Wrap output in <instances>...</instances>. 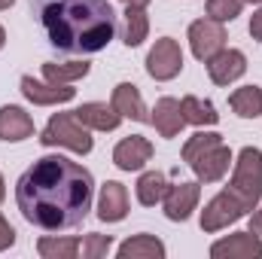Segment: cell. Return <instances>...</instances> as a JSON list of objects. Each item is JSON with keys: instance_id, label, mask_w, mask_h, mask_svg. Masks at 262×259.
Returning <instances> with one entry per match:
<instances>
[{"instance_id": "30", "label": "cell", "mask_w": 262, "mask_h": 259, "mask_svg": "<svg viewBox=\"0 0 262 259\" xmlns=\"http://www.w3.org/2000/svg\"><path fill=\"white\" fill-rule=\"evenodd\" d=\"M250 232H256L262 238V204H256L253 207V217H250Z\"/></svg>"}, {"instance_id": "32", "label": "cell", "mask_w": 262, "mask_h": 259, "mask_svg": "<svg viewBox=\"0 0 262 259\" xmlns=\"http://www.w3.org/2000/svg\"><path fill=\"white\" fill-rule=\"evenodd\" d=\"M6 198V183H3V174H0V201Z\"/></svg>"}, {"instance_id": "12", "label": "cell", "mask_w": 262, "mask_h": 259, "mask_svg": "<svg viewBox=\"0 0 262 259\" xmlns=\"http://www.w3.org/2000/svg\"><path fill=\"white\" fill-rule=\"evenodd\" d=\"M21 95L31 101V104H37V107H52V104H67V101H73V95H76V89H70V85H55V82H43V79H34V76H21Z\"/></svg>"}, {"instance_id": "27", "label": "cell", "mask_w": 262, "mask_h": 259, "mask_svg": "<svg viewBox=\"0 0 262 259\" xmlns=\"http://www.w3.org/2000/svg\"><path fill=\"white\" fill-rule=\"evenodd\" d=\"M204 9H207V18H213V21H232L241 15L244 0H207Z\"/></svg>"}, {"instance_id": "8", "label": "cell", "mask_w": 262, "mask_h": 259, "mask_svg": "<svg viewBox=\"0 0 262 259\" xmlns=\"http://www.w3.org/2000/svg\"><path fill=\"white\" fill-rule=\"evenodd\" d=\"M189 49L198 61H210L216 52L226 49V28L213 18H198L189 25Z\"/></svg>"}, {"instance_id": "22", "label": "cell", "mask_w": 262, "mask_h": 259, "mask_svg": "<svg viewBox=\"0 0 262 259\" xmlns=\"http://www.w3.org/2000/svg\"><path fill=\"white\" fill-rule=\"evenodd\" d=\"M180 113H183L186 125H198V128H204V125H216V122H220L216 107H213L210 101L195 98V95H186V98L180 101Z\"/></svg>"}, {"instance_id": "6", "label": "cell", "mask_w": 262, "mask_h": 259, "mask_svg": "<svg viewBox=\"0 0 262 259\" xmlns=\"http://www.w3.org/2000/svg\"><path fill=\"white\" fill-rule=\"evenodd\" d=\"M244 213H247L244 201L226 186L223 192H216L204 204V210H201V232H223L232 223H238Z\"/></svg>"}, {"instance_id": "17", "label": "cell", "mask_w": 262, "mask_h": 259, "mask_svg": "<svg viewBox=\"0 0 262 259\" xmlns=\"http://www.w3.org/2000/svg\"><path fill=\"white\" fill-rule=\"evenodd\" d=\"M110 104L116 107V113H119L122 119L149 122V110H146V104H143V98H140V89H137L134 82H119V85L113 89V101H110Z\"/></svg>"}, {"instance_id": "3", "label": "cell", "mask_w": 262, "mask_h": 259, "mask_svg": "<svg viewBox=\"0 0 262 259\" xmlns=\"http://www.w3.org/2000/svg\"><path fill=\"white\" fill-rule=\"evenodd\" d=\"M183 162L195 171L198 183H220L229 174L232 149L223 143V134L198 131L183 143Z\"/></svg>"}, {"instance_id": "19", "label": "cell", "mask_w": 262, "mask_h": 259, "mask_svg": "<svg viewBox=\"0 0 262 259\" xmlns=\"http://www.w3.org/2000/svg\"><path fill=\"white\" fill-rule=\"evenodd\" d=\"M168 247L156 238V235H134L128 241H122L116 247V256L119 259H165Z\"/></svg>"}, {"instance_id": "34", "label": "cell", "mask_w": 262, "mask_h": 259, "mask_svg": "<svg viewBox=\"0 0 262 259\" xmlns=\"http://www.w3.org/2000/svg\"><path fill=\"white\" fill-rule=\"evenodd\" d=\"M12 3H15V0H0V9H9Z\"/></svg>"}, {"instance_id": "23", "label": "cell", "mask_w": 262, "mask_h": 259, "mask_svg": "<svg viewBox=\"0 0 262 259\" xmlns=\"http://www.w3.org/2000/svg\"><path fill=\"white\" fill-rule=\"evenodd\" d=\"M229 107L241 119H256L262 116V89L259 85H241L229 95Z\"/></svg>"}, {"instance_id": "15", "label": "cell", "mask_w": 262, "mask_h": 259, "mask_svg": "<svg viewBox=\"0 0 262 259\" xmlns=\"http://www.w3.org/2000/svg\"><path fill=\"white\" fill-rule=\"evenodd\" d=\"M34 134V119L31 113H25L21 107L15 104H6L0 107V140L6 143H21Z\"/></svg>"}, {"instance_id": "25", "label": "cell", "mask_w": 262, "mask_h": 259, "mask_svg": "<svg viewBox=\"0 0 262 259\" xmlns=\"http://www.w3.org/2000/svg\"><path fill=\"white\" fill-rule=\"evenodd\" d=\"M37 253L43 259H73L79 253V238H40L37 241Z\"/></svg>"}, {"instance_id": "24", "label": "cell", "mask_w": 262, "mask_h": 259, "mask_svg": "<svg viewBox=\"0 0 262 259\" xmlns=\"http://www.w3.org/2000/svg\"><path fill=\"white\" fill-rule=\"evenodd\" d=\"M89 70H92L89 61H61V64L58 61H46L43 64V79H49L55 85H70V82L89 76Z\"/></svg>"}, {"instance_id": "1", "label": "cell", "mask_w": 262, "mask_h": 259, "mask_svg": "<svg viewBox=\"0 0 262 259\" xmlns=\"http://www.w3.org/2000/svg\"><path fill=\"white\" fill-rule=\"evenodd\" d=\"M92 198H95L92 171L58 153L37 159L15 183L18 213L43 232L76 229L89 217Z\"/></svg>"}, {"instance_id": "9", "label": "cell", "mask_w": 262, "mask_h": 259, "mask_svg": "<svg viewBox=\"0 0 262 259\" xmlns=\"http://www.w3.org/2000/svg\"><path fill=\"white\" fill-rule=\"evenodd\" d=\"M198 198H201V183H171L168 192L162 198V207H165V217L171 223H186L192 217V210L198 207Z\"/></svg>"}, {"instance_id": "4", "label": "cell", "mask_w": 262, "mask_h": 259, "mask_svg": "<svg viewBox=\"0 0 262 259\" xmlns=\"http://www.w3.org/2000/svg\"><path fill=\"white\" fill-rule=\"evenodd\" d=\"M40 143L43 146H64L70 153L89 156L95 140H92V128H85L73 110L70 113H52V119L46 122V128L40 131Z\"/></svg>"}, {"instance_id": "18", "label": "cell", "mask_w": 262, "mask_h": 259, "mask_svg": "<svg viewBox=\"0 0 262 259\" xmlns=\"http://www.w3.org/2000/svg\"><path fill=\"white\" fill-rule=\"evenodd\" d=\"M149 122L156 125V131H159L162 137H177V134L183 131V125H186V119H183V113H180V101H177V98H159L156 107H152Z\"/></svg>"}, {"instance_id": "16", "label": "cell", "mask_w": 262, "mask_h": 259, "mask_svg": "<svg viewBox=\"0 0 262 259\" xmlns=\"http://www.w3.org/2000/svg\"><path fill=\"white\" fill-rule=\"evenodd\" d=\"M73 116L92 131H116L119 122H122V116L116 113V107L113 104H101V101H89V104L76 107Z\"/></svg>"}, {"instance_id": "35", "label": "cell", "mask_w": 262, "mask_h": 259, "mask_svg": "<svg viewBox=\"0 0 262 259\" xmlns=\"http://www.w3.org/2000/svg\"><path fill=\"white\" fill-rule=\"evenodd\" d=\"M244 3H262V0H244Z\"/></svg>"}, {"instance_id": "7", "label": "cell", "mask_w": 262, "mask_h": 259, "mask_svg": "<svg viewBox=\"0 0 262 259\" xmlns=\"http://www.w3.org/2000/svg\"><path fill=\"white\" fill-rule=\"evenodd\" d=\"M183 70V49L174 37H162L156 40V46L146 55V73L156 82H171L174 76H180Z\"/></svg>"}, {"instance_id": "13", "label": "cell", "mask_w": 262, "mask_h": 259, "mask_svg": "<svg viewBox=\"0 0 262 259\" xmlns=\"http://www.w3.org/2000/svg\"><path fill=\"white\" fill-rule=\"evenodd\" d=\"M152 159V143L140 134H131V137H122L113 149V165L119 171H140L146 162Z\"/></svg>"}, {"instance_id": "33", "label": "cell", "mask_w": 262, "mask_h": 259, "mask_svg": "<svg viewBox=\"0 0 262 259\" xmlns=\"http://www.w3.org/2000/svg\"><path fill=\"white\" fill-rule=\"evenodd\" d=\"M6 46V31H3V25H0V49Z\"/></svg>"}, {"instance_id": "20", "label": "cell", "mask_w": 262, "mask_h": 259, "mask_svg": "<svg viewBox=\"0 0 262 259\" xmlns=\"http://www.w3.org/2000/svg\"><path fill=\"white\" fill-rule=\"evenodd\" d=\"M146 34H149V15H146V9H140V6H125L122 25H119L122 43H125L128 49H134V46H140V43L146 40Z\"/></svg>"}, {"instance_id": "2", "label": "cell", "mask_w": 262, "mask_h": 259, "mask_svg": "<svg viewBox=\"0 0 262 259\" xmlns=\"http://www.w3.org/2000/svg\"><path fill=\"white\" fill-rule=\"evenodd\" d=\"M31 12L64 55H95L116 37L110 0H31Z\"/></svg>"}, {"instance_id": "5", "label": "cell", "mask_w": 262, "mask_h": 259, "mask_svg": "<svg viewBox=\"0 0 262 259\" xmlns=\"http://www.w3.org/2000/svg\"><path fill=\"white\" fill-rule=\"evenodd\" d=\"M229 189L244 201L247 210H253L262 198V149L259 146H244L235 159V174Z\"/></svg>"}, {"instance_id": "11", "label": "cell", "mask_w": 262, "mask_h": 259, "mask_svg": "<svg viewBox=\"0 0 262 259\" xmlns=\"http://www.w3.org/2000/svg\"><path fill=\"white\" fill-rule=\"evenodd\" d=\"M204 64H207V76L213 85H232L235 79L247 73V55L241 49H223Z\"/></svg>"}, {"instance_id": "10", "label": "cell", "mask_w": 262, "mask_h": 259, "mask_svg": "<svg viewBox=\"0 0 262 259\" xmlns=\"http://www.w3.org/2000/svg\"><path fill=\"white\" fill-rule=\"evenodd\" d=\"M213 259H259L262 256V238L256 232H235L229 238H220L210 244Z\"/></svg>"}, {"instance_id": "26", "label": "cell", "mask_w": 262, "mask_h": 259, "mask_svg": "<svg viewBox=\"0 0 262 259\" xmlns=\"http://www.w3.org/2000/svg\"><path fill=\"white\" fill-rule=\"evenodd\" d=\"M79 250H82V259H104L113 250V238L92 232V235H85V238L79 241Z\"/></svg>"}, {"instance_id": "29", "label": "cell", "mask_w": 262, "mask_h": 259, "mask_svg": "<svg viewBox=\"0 0 262 259\" xmlns=\"http://www.w3.org/2000/svg\"><path fill=\"white\" fill-rule=\"evenodd\" d=\"M250 37L262 43V9H256L253 15H250Z\"/></svg>"}, {"instance_id": "21", "label": "cell", "mask_w": 262, "mask_h": 259, "mask_svg": "<svg viewBox=\"0 0 262 259\" xmlns=\"http://www.w3.org/2000/svg\"><path fill=\"white\" fill-rule=\"evenodd\" d=\"M168 186H171V183H168V177H165L162 171H146V174H140L134 192H137V201H140L143 207H156V204H162Z\"/></svg>"}, {"instance_id": "31", "label": "cell", "mask_w": 262, "mask_h": 259, "mask_svg": "<svg viewBox=\"0 0 262 259\" xmlns=\"http://www.w3.org/2000/svg\"><path fill=\"white\" fill-rule=\"evenodd\" d=\"M125 6H140V9H146L149 6V0H122Z\"/></svg>"}, {"instance_id": "14", "label": "cell", "mask_w": 262, "mask_h": 259, "mask_svg": "<svg viewBox=\"0 0 262 259\" xmlns=\"http://www.w3.org/2000/svg\"><path fill=\"white\" fill-rule=\"evenodd\" d=\"M128 217V189L119 180H107L98 198V220L101 223H122Z\"/></svg>"}, {"instance_id": "28", "label": "cell", "mask_w": 262, "mask_h": 259, "mask_svg": "<svg viewBox=\"0 0 262 259\" xmlns=\"http://www.w3.org/2000/svg\"><path fill=\"white\" fill-rule=\"evenodd\" d=\"M12 244H15V229H12V226L6 223V217L0 213V253L9 250Z\"/></svg>"}]
</instances>
